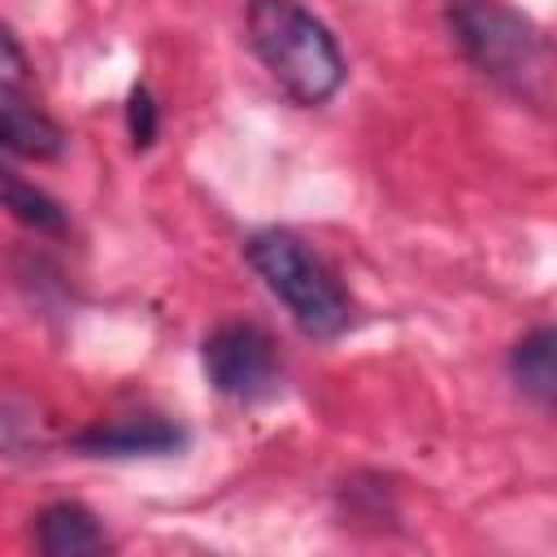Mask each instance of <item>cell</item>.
<instances>
[{"instance_id": "cell-1", "label": "cell", "mask_w": 557, "mask_h": 557, "mask_svg": "<svg viewBox=\"0 0 557 557\" xmlns=\"http://www.w3.org/2000/svg\"><path fill=\"white\" fill-rule=\"evenodd\" d=\"M444 26L487 83L540 113L553 104V44L522 9L509 0H448Z\"/></svg>"}, {"instance_id": "cell-2", "label": "cell", "mask_w": 557, "mask_h": 557, "mask_svg": "<svg viewBox=\"0 0 557 557\" xmlns=\"http://www.w3.org/2000/svg\"><path fill=\"white\" fill-rule=\"evenodd\" d=\"M244 39L278 91L300 109L326 104L348 78V61L331 26L300 0H248Z\"/></svg>"}, {"instance_id": "cell-3", "label": "cell", "mask_w": 557, "mask_h": 557, "mask_svg": "<svg viewBox=\"0 0 557 557\" xmlns=\"http://www.w3.org/2000/svg\"><path fill=\"white\" fill-rule=\"evenodd\" d=\"M244 261L309 339H335L352 322L348 292L300 235L283 226H261L244 239Z\"/></svg>"}, {"instance_id": "cell-4", "label": "cell", "mask_w": 557, "mask_h": 557, "mask_svg": "<svg viewBox=\"0 0 557 557\" xmlns=\"http://www.w3.org/2000/svg\"><path fill=\"white\" fill-rule=\"evenodd\" d=\"M200 366H205L209 387L239 405L270 400L283 383V357H278L274 335L248 318L218 322L200 344Z\"/></svg>"}, {"instance_id": "cell-5", "label": "cell", "mask_w": 557, "mask_h": 557, "mask_svg": "<svg viewBox=\"0 0 557 557\" xmlns=\"http://www.w3.org/2000/svg\"><path fill=\"white\" fill-rule=\"evenodd\" d=\"M187 444V431L161 413H131V418H113V422H96L83 426L78 435H70V448L83 457H170Z\"/></svg>"}, {"instance_id": "cell-6", "label": "cell", "mask_w": 557, "mask_h": 557, "mask_svg": "<svg viewBox=\"0 0 557 557\" xmlns=\"http://www.w3.org/2000/svg\"><path fill=\"white\" fill-rule=\"evenodd\" d=\"M30 522H35L30 540L44 557H87V553L109 548V535H104L100 518L78 500H52Z\"/></svg>"}, {"instance_id": "cell-7", "label": "cell", "mask_w": 557, "mask_h": 557, "mask_svg": "<svg viewBox=\"0 0 557 557\" xmlns=\"http://www.w3.org/2000/svg\"><path fill=\"white\" fill-rule=\"evenodd\" d=\"M509 379H513V387L531 405L553 409V396H557V331L548 322L544 326H531L509 348Z\"/></svg>"}, {"instance_id": "cell-8", "label": "cell", "mask_w": 557, "mask_h": 557, "mask_svg": "<svg viewBox=\"0 0 557 557\" xmlns=\"http://www.w3.org/2000/svg\"><path fill=\"white\" fill-rule=\"evenodd\" d=\"M0 209L13 222H22L26 231H35V235H65L70 231V218H65L61 200L48 196L44 187L26 183L13 170H0Z\"/></svg>"}, {"instance_id": "cell-9", "label": "cell", "mask_w": 557, "mask_h": 557, "mask_svg": "<svg viewBox=\"0 0 557 557\" xmlns=\"http://www.w3.org/2000/svg\"><path fill=\"white\" fill-rule=\"evenodd\" d=\"M157 131H161V109H157L152 91L144 83H135L131 96H126V135H131L135 148H152Z\"/></svg>"}, {"instance_id": "cell-10", "label": "cell", "mask_w": 557, "mask_h": 557, "mask_svg": "<svg viewBox=\"0 0 557 557\" xmlns=\"http://www.w3.org/2000/svg\"><path fill=\"white\" fill-rule=\"evenodd\" d=\"M26 87H30V57L17 44V35L0 22V91L26 96Z\"/></svg>"}, {"instance_id": "cell-11", "label": "cell", "mask_w": 557, "mask_h": 557, "mask_svg": "<svg viewBox=\"0 0 557 557\" xmlns=\"http://www.w3.org/2000/svg\"><path fill=\"white\" fill-rule=\"evenodd\" d=\"M0 157H9V144H4V126H0Z\"/></svg>"}]
</instances>
